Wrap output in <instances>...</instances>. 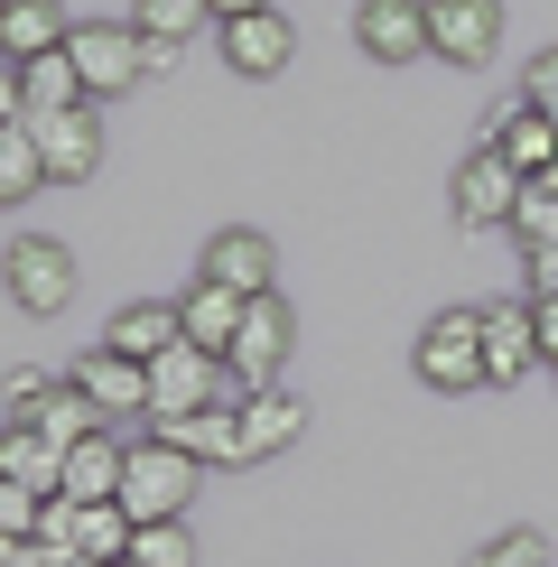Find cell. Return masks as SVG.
Returning a JSON list of instances; mask_svg holds the SVG:
<instances>
[{"instance_id": "6da1fadb", "label": "cell", "mask_w": 558, "mask_h": 567, "mask_svg": "<svg viewBox=\"0 0 558 567\" xmlns=\"http://www.w3.org/2000/svg\"><path fill=\"white\" fill-rule=\"evenodd\" d=\"M205 465L186 456L177 437H131V475H122V512L131 522H186Z\"/></svg>"}, {"instance_id": "7a4b0ae2", "label": "cell", "mask_w": 558, "mask_h": 567, "mask_svg": "<svg viewBox=\"0 0 558 567\" xmlns=\"http://www.w3.org/2000/svg\"><path fill=\"white\" fill-rule=\"evenodd\" d=\"M65 56H75L93 103H112V93H131L140 75H149V29H140V19H75Z\"/></svg>"}, {"instance_id": "3957f363", "label": "cell", "mask_w": 558, "mask_h": 567, "mask_svg": "<svg viewBox=\"0 0 558 567\" xmlns=\"http://www.w3.org/2000/svg\"><path fill=\"white\" fill-rule=\"evenodd\" d=\"M0 289H10L19 317H56V307L75 298V251L46 243V233H10V243H0Z\"/></svg>"}, {"instance_id": "277c9868", "label": "cell", "mask_w": 558, "mask_h": 567, "mask_svg": "<svg viewBox=\"0 0 558 567\" xmlns=\"http://www.w3.org/2000/svg\"><path fill=\"white\" fill-rule=\"evenodd\" d=\"M418 382L428 391H484V307H447L418 326Z\"/></svg>"}, {"instance_id": "5b68a950", "label": "cell", "mask_w": 558, "mask_h": 567, "mask_svg": "<svg viewBox=\"0 0 558 567\" xmlns=\"http://www.w3.org/2000/svg\"><path fill=\"white\" fill-rule=\"evenodd\" d=\"M521 196H530V177L512 168L494 140H475V158H465V168H456V186H447V205H456V224H465V233L512 224V215H521Z\"/></svg>"}, {"instance_id": "8992f818", "label": "cell", "mask_w": 558, "mask_h": 567, "mask_svg": "<svg viewBox=\"0 0 558 567\" xmlns=\"http://www.w3.org/2000/svg\"><path fill=\"white\" fill-rule=\"evenodd\" d=\"M10 429H38L46 446L75 456L84 437H103V410H93L75 382H38V372H19V382H10Z\"/></svg>"}, {"instance_id": "52a82bcc", "label": "cell", "mask_w": 558, "mask_h": 567, "mask_svg": "<svg viewBox=\"0 0 558 567\" xmlns=\"http://www.w3.org/2000/svg\"><path fill=\"white\" fill-rule=\"evenodd\" d=\"M224 382H232V372L215 363V353H196V344L158 353V363H149V429L196 419V410H224Z\"/></svg>"}, {"instance_id": "ba28073f", "label": "cell", "mask_w": 558, "mask_h": 567, "mask_svg": "<svg viewBox=\"0 0 558 567\" xmlns=\"http://www.w3.org/2000/svg\"><path fill=\"white\" fill-rule=\"evenodd\" d=\"M289 344H298V317H289V307H279V289L270 298H251V317H242V336H232V382H242V391H270L279 382V363H289Z\"/></svg>"}, {"instance_id": "9c48e42d", "label": "cell", "mask_w": 558, "mask_h": 567, "mask_svg": "<svg viewBox=\"0 0 558 567\" xmlns=\"http://www.w3.org/2000/svg\"><path fill=\"white\" fill-rule=\"evenodd\" d=\"M93 410H103V429H122V419H149V363H131V353H112V344H93L75 372H65Z\"/></svg>"}, {"instance_id": "30bf717a", "label": "cell", "mask_w": 558, "mask_h": 567, "mask_svg": "<svg viewBox=\"0 0 558 567\" xmlns=\"http://www.w3.org/2000/svg\"><path fill=\"white\" fill-rule=\"evenodd\" d=\"M428 47L447 65H494L503 47V0H428Z\"/></svg>"}, {"instance_id": "8fae6325", "label": "cell", "mask_w": 558, "mask_h": 567, "mask_svg": "<svg viewBox=\"0 0 558 567\" xmlns=\"http://www.w3.org/2000/svg\"><path fill=\"white\" fill-rule=\"evenodd\" d=\"M530 363H540V326H530V298H494V307H484V382L512 391V382H530Z\"/></svg>"}, {"instance_id": "7c38bea8", "label": "cell", "mask_w": 558, "mask_h": 567, "mask_svg": "<svg viewBox=\"0 0 558 567\" xmlns=\"http://www.w3.org/2000/svg\"><path fill=\"white\" fill-rule=\"evenodd\" d=\"M354 38H363L372 65L437 56V47H428V0H363V10H354Z\"/></svg>"}, {"instance_id": "4fadbf2b", "label": "cell", "mask_w": 558, "mask_h": 567, "mask_svg": "<svg viewBox=\"0 0 558 567\" xmlns=\"http://www.w3.org/2000/svg\"><path fill=\"white\" fill-rule=\"evenodd\" d=\"M232 419H242V456L261 465V456H289L298 437H308V400H289V391H242L232 400Z\"/></svg>"}, {"instance_id": "5bb4252c", "label": "cell", "mask_w": 558, "mask_h": 567, "mask_svg": "<svg viewBox=\"0 0 558 567\" xmlns=\"http://www.w3.org/2000/svg\"><path fill=\"white\" fill-rule=\"evenodd\" d=\"M270 270H279V251H270V233H251V224H232L205 243V279L232 298H270Z\"/></svg>"}, {"instance_id": "9a60e30c", "label": "cell", "mask_w": 558, "mask_h": 567, "mask_svg": "<svg viewBox=\"0 0 558 567\" xmlns=\"http://www.w3.org/2000/svg\"><path fill=\"white\" fill-rule=\"evenodd\" d=\"M38 150H46V186H84L93 168H103V103H84V112H65V122H46Z\"/></svg>"}, {"instance_id": "2e32d148", "label": "cell", "mask_w": 558, "mask_h": 567, "mask_svg": "<svg viewBox=\"0 0 558 567\" xmlns=\"http://www.w3.org/2000/svg\"><path fill=\"white\" fill-rule=\"evenodd\" d=\"M224 65H232V75H279V65H289L298 56V29H289V19H279V10H251V19H224Z\"/></svg>"}, {"instance_id": "e0dca14e", "label": "cell", "mask_w": 558, "mask_h": 567, "mask_svg": "<svg viewBox=\"0 0 558 567\" xmlns=\"http://www.w3.org/2000/svg\"><path fill=\"white\" fill-rule=\"evenodd\" d=\"M177 317H186V344H196V353H215V363H232V336H242L251 298H232V289H215V279H196V289L177 298Z\"/></svg>"}, {"instance_id": "ac0fdd59", "label": "cell", "mask_w": 558, "mask_h": 567, "mask_svg": "<svg viewBox=\"0 0 558 567\" xmlns=\"http://www.w3.org/2000/svg\"><path fill=\"white\" fill-rule=\"evenodd\" d=\"M65 38H75L65 0H0V56H10V65H29V56H56Z\"/></svg>"}, {"instance_id": "d6986e66", "label": "cell", "mask_w": 558, "mask_h": 567, "mask_svg": "<svg viewBox=\"0 0 558 567\" xmlns=\"http://www.w3.org/2000/svg\"><path fill=\"white\" fill-rule=\"evenodd\" d=\"M122 475H131V437L103 429L65 456V503H122Z\"/></svg>"}, {"instance_id": "ffe728a7", "label": "cell", "mask_w": 558, "mask_h": 567, "mask_svg": "<svg viewBox=\"0 0 558 567\" xmlns=\"http://www.w3.org/2000/svg\"><path fill=\"white\" fill-rule=\"evenodd\" d=\"M112 353H131V363H158V353H177L186 344V317L168 298H140V307H122V317H112V336H103Z\"/></svg>"}, {"instance_id": "44dd1931", "label": "cell", "mask_w": 558, "mask_h": 567, "mask_svg": "<svg viewBox=\"0 0 558 567\" xmlns=\"http://www.w3.org/2000/svg\"><path fill=\"white\" fill-rule=\"evenodd\" d=\"M484 140H494L521 177H549V158H558V122H549V112H530V103H503Z\"/></svg>"}, {"instance_id": "7402d4cb", "label": "cell", "mask_w": 558, "mask_h": 567, "mask_svg": "<svg viewBox=\"0 0 558 567\" xmlns=\"http://www.w3.org/2000/svg\"><path fill=\"white\" fill-rule=\"evenodd\" d=\"M149 437H177L196 465H251V456H242V419H232V400H224V410H196V419H168V429H149Z\"/></svg>"}, {"instance_id": "603a6c76", "label": "cell", "mask_w": 558, "mask_h": 567, "mask_svg": "<svg viewBox=\"0 0 558 567\" xmlns=\"http://www.w3.org/2000/svg\"><path fill=\"white\" fill-rule=\"evenodd\" d=\"M0 475L38 484V493H65V446H46L38 429H10V437H0Z\"/></svg>"}, {"instance_id": "cb8c5ba5", "label": "cell", "mask_w": 558, "mask_h": 567, "mask_svg": "<svg viewBox=\"0 0 558 567\" xmlns=\"http://www.w3.org/2000/svg\"><path fill=\"white\" fill-rule=\"evenodd\" d=\"M131 19L149 29V47H186L196 29H224V19H215V0H140Z\"/></svg>"}, {"instance_id": "d4e9b609", "label": "cell", "mask_w": 558, "mask_h": 567, "mask_svg": "<svg viewBox=\"0 0 558 567\" xmlns=\"http://www.w3.org/2000/svg\"><path fill=\"white\" fill-rule=\"evenodd\" d=\"M29 186H46V150H38V131L29 122H0V196H29Z\"/></svg>"}, {"instance_id": "484cf974", "label": "cell", "mask_w": 558, "mask_h": 567, "mask_svg": "<svg viewBox=\"0 0 558 567\" xmlns=\"http://www.w3.org/2000/svg\"><path fill=\"white\" fill-rule=\"evenodd\" d=\"M131 558L140 567H196V539H186V522H140Z\"/></svg>"}, {"instance_id": "4316f807", "label": "cell", "mask_w": 558, "mask_h": 567, "mask_svg": "<svg viewBox=\"0 0 558 567\" xmlns=\"http://www.w3.org/2000/svg\"><path fill=\"white\" fill-rule=\"evenodd\" d=\"M46 503H56V493H38V484H10V475H0V539H38Z\"/></svg>"}, {"instance_id": "83f0119b", "label": "cell", "mask_w": 558, "mask_h": 567, "mask_svg": "<svg viewBox=\"0 0 558 567\" xmlns=\"http://www.w3.org/2000/svg\"><path fill=\"white\" fill-rule=\"evenodd\" d=\"M465 567H549V539L540 530H503V539H484Z\"/></svg>"}, {"instance_id": "f1b7e54d", "label": "cell", "mask_w": 558, "mask_h": 567, "mask_svg": "<svg viewBox=\"0 0 558 567\" xmlns=\"http://www.w3.org/2000/svg\"><path fill=\"white\" fill-rule=\"evenodd\" d=\"M512 233H521L530 251H540V243H558V186H540V177H530V196H521V215H512Z\"/></svg>"}, {"instance_id": "f546056e", "label": "cell", "mask_w": 558, "mask_h": 567, "mask_svg": "<svg viewBox=\"0 0 558 567\" xmlns=\"http://www.w3.org/2000/svg\"><path fill=\"white\" fill-rule=\"evenodd\" d=\"M521 103H530V112H549V122H558V47H540V56L521 65Z\"/></svg>"}, {"instance_id": "4dcf8cb0", "label": "cell", "mask_w": 558, "mask_h": 567, "mask_svg": "<svg viewBox=\"0 0 558 567\" xmlns=\"http://www.w3.org/2000/svg\"><path fill=\"white\" fill-rule=\"evenodd\" d=\"M75 512H84V503H65V493H56V503H46V522H38V549L75 558Z\"/></svg>"}, {"instance_id": "1f68e13d", "label": "cell", "mask_w": 558, "mask_h": 567, "mask_svg": "<svg viewBox=\"0 0 558 567\" xmlns=\"http://www.w3.org/2000/svg\"><path fill=\"white\" fill-rule=\"evenodd\" d=\"M521 298H558V243L530 251V289H521Z\"/></svg>"}, {"instance_id": "d6a6232c", "label": "cell", "mask_w": 558, "mask_h": 567, "mask_svg": "<svg viewBox=\"0 0 558 567\" xmlns=\"http://www.w3.org/2000/svg\"><path fill=\"white\" fill-rule=\"evenodd\" d=\"M0 567H65V558L38 549V539H0Z\"/></svg>"}, {"instance_id": "836d02e7", "label": "cell", "mask_w": 558, "mask_h": 567, "mask_svg": "<svg viewBox=\"0 0 558 567\" xmlns=\"http://www.w3.org/2000/svg\"><path fill=\"white\" fill-rule=\"evenodd\" d=\"M530 326H540V363H558V298H530Z\"/></svg>"}, {"instance_id": "e575fe53", "label": "cell", "mask_w": 558, "mask_h": 567, "mask_svg": "<svg viewBox=\"0 0 558 567\" xmlns=\"http://www.w3.org/2000/svg\"><path fill=\"white\" fill-rule=\"evenodd\" d=\"M251 10H270V0H215V19H251Z\"/></svg>"}, {"instance_id": "d590c367", "label": "cell", "mask_w": 558, "mask_h": 567, "mask_svg": "<svg viewBox=\"0 0 558 567\" xmlns=\"http://www.w3.org/2000/svg\"><path fill=\"white\" fill-rule=\"evenodd\" d=\"M540 186H558V158H549V177H540Z\"/></svg>"}, {"instance_id": "8d00e7d4", "label": "cell", "mask_w": 558, "mask_h": 567, "mask_svg": "<svg viewBox=\"0 0 558 567\" xmlns=\"http://www.w3.org/2000/svg\"><path fill=\"white\" fill-rule=\"evenodd\" d=\"M122 567H140V558H122Z\"/></svg>"}]
</instances>
